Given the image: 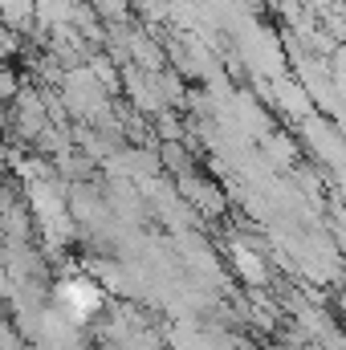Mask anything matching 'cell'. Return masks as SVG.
<instances>
[{
	"label": "cell",
	"mask_w": 346,
	"mask_h": 350,
	"mask_svg": "<svg viewBox=\"0 0 346 350\" xmlns=\"http://www.w3.org/2000/svg\"><path fill=\"white\" fill-rule=\"evenodd\" d=\"M66 301H70L74 318H86V314H94V306H98V293L90 285H70L66 289Z\"/></svg>",
	"instance_id": "obj_1"
}]
</instances>
